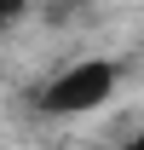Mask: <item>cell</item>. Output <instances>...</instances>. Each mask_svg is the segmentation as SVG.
I'll list each match as a JSON object with an SVG mask.
<instances>
[{
  "label": "cell",
  "mask_w": 144,
  "mask_h": 150,
  "mask_svg": "<svg viewBox=\"0 0 144 150\" xmlns=\"http://www.w3.org/2000/svg\"><path fill=\"white\" fill-rule=\"evenodd\" d=\"M115 93V64H75V69H64L40 93V110H52V115H81V110H98L104 98Z\"/></svg>",
  "instance_id": "cell-1"
},
{
  "label": "cell",
  "mask_w": 144,
  "mask_h": 150,
  "mask_svg": "<svg viewBox=\"0 0 144 150\" xmlns=\"http://www.w3.org/2000/svg\"><path fill=\"white\" fill-rule=\"evenodd\" d=\"M18 12H23V0H0V29H6V23L18 18Z\"/></svg>",
  "instance_id": "cell-2"
}]
</instances>
